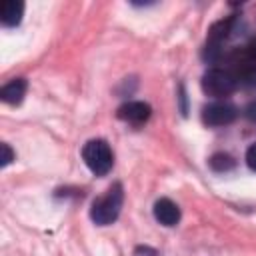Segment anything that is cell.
<instances>
[{
	"label": "cell",
	"mask_w": 256,
	"mask_h": 256,
	"mask_svg": "<svg viewBox=\"0 0 256 256\" xmlns=\"http://www.w3.org/2000/svg\"><path fill=\"white\" fill-rule=\"evenodd\" d=\"M122 202H124V190H122V184L116 182L102 196H98L92 202L90 218L98 226H108L118 218V214L122 210Z\"/></svg>",
	"instance_id": "obj_1"
},
{
	"label": "cell",
	"mask_w": 256,
	"mask_h": 256,
	"mask_svg": "<svg viewBox=\"0 0 256 256\" xmlns=\"http://www.w3.org/2000/svg\"><path fill=\"white\" fill-rule=\"evenodd\" d=\"M82 158H84L86 166L90 168V172L96 176L108 174L112 170V164H114V154H112L108 142L102 138L88 140L82 148Z\"/></svg>",
	"instance_id": "obj_2"
},
{
	"label": "cell",
	"mask_w": 256,
	"mask_h": 256,
	"mask_svg": "<svg viewBox=\"0 0 256 256\" xmlns=\"http://www.w3.org/2000/svg\"><path fill=\"white\" fill-rule=\"evenodd\" d=\"M228 62V70L232 72L238 86H256V58H252L246 48H236L228 56H224Z\"/></svg>",
	"instance_id": "obj_3"
},
{
	"label": "cell",
	"mask_w": 256,
	"mask_h": 256,
	"mask_svg": "<svg viewBox=\"0 0 256 256\" xmlns=\"http://www.w3.org/2000/svg\"><path fill=\"white\" fill-rule=\"evenodd\" d=\"M238 88L232 72L228 68H208L202 76V90L206 96L224 98Z\"/></svg>",
	"instance_id": "obj_4"
},
{
	"label": "cell",
	"mask_w": 256,
	"mask_h": 256,
	"mask_svg": "<svg viewBox=\"0 0 256 256\" xmlns=\"http://www.w3.org/2000/svg\"><path fill=\"white\" fill-rule=\"evenodd\" d=\"M238 116V108L232 104V102H226V100H216V102H210L202 108V120L204 124L208 126H228L236 120Z\"/></svg>",
	"instance_id": "obj_5"
},
{
	"label": "cell",
	"mask_w": 256,
	"mask_h": 256,
	"mask_svg": "<svg viewBox=\"0 0 256 256\" xmlns=\"http://www.w3.org/2000/svg\"><path fill=\"white\" fill-rule=\"evenodd\" d=\"M150 114H152L150 104L140 102V100H128V102H124V104L118 108V112H116V116H118L120 120L130 122V124H144V122L150 118Z\"/></svg>",
	"instance_id": "obj_6"
},
{
	"label": "cell",
	"mask_w": 256,
	"mask_h": 256,
	"mask_svg": "<svg viewBox=\"0 0 256 256\" xmlns=\"http://www.w3.org/2000/svg\"><path fill=\"white\" fill-rule=\"evenodd\" d=\"M154 218L162 226H176L180 220V208L170 198H160L154 204Z\"/></svg>",
	"instance_id": "obj_7"
},
{
	"label": "cell",
	"mask_w": 256,
	"mask_h": 256,
	"mask_svg": "<svg viewBox=\"0 0 256 256\" xmlns=\"http://www.w3.org/2000/svg\"><path fill=\"white\" fill-rule=\"evenodd\" d=\"M26 88H28V84H26L24 78H14V80H10V82H6L2 86L0 98L6 104H20L22 98H24V94H26Z\"/></svg>",
	"instance_id": "obj_8"
},
{
	"label": "cell",
	"mask_w": 256,
	"mask_h": 256,
	"mask_svg": "<svg viewBox=\"0 0 256 256\" xmlns=\"http://www.w3.org/2000/svg\"><path fill=\"white\" fill-rule=\"evenodd\" d=\"M24 14V4L16 0H6L0 6V20L4 26H18Z\"/></svg>",
	"instance_id": "obj_9"
},
{
	"label": "cell",
	"mask_w": 256,
	"mask_h": 256,
	"mask_svg": "<svg viewBox=\"0 0 256 256\" xmlns=\"http://www.w3.org/2000/svg\"><path fill=\"white\" fill-rule=\"evenodd\" d=\"M232 18H222L218 22H214L210 28H208V38H206V44L210 46H222V42L228 38V34L232 32Z\"/></svg>",
	"instance_id": "obj_10"
},
{
	"label": "cell",
	"mask_w": 256,
	"mask_h": 256,
	"mask_svg": "<svg viewBox=\"0 0 256 256\" xmlns=\"http://www.w3.org/2000/svg\"><path fill=\"white\" fill-rule=\"evenodd\" d=\"M210 166H212L214 170H218V172L230 170V168L234 166V158H232L230 154H214V156L210 158Z\"/></svg>",
	"instance_id": "obj_11"
},
{
	"label": "cell",
	"mask_w": 256,
	"mask_h": 256,
	"mask_svg": "<svg viewBox=\"0 0 256 256\" xmlns=\"http://www.w3.org/2000/svg\"><path fill=\"white\" fill-rule=\"evenodd\" d=\"M246 164H248L252 170H256V142L246 150Z\"/></svg>",
	"instance_id": "obj_12"
},
{
	"label": "cell",
	"mask_w": 256,
	"mask_h": 256,
	"mask_svg": "<svg viewBox=\"0 0 256 256\" xmlns=\"http://www.w3.org/2000/svg\"><path fill=\"white\" fill-rule=\"evenodd\" d=\"M14 160V152L8 144H2V166H8Z\"/></svg>",
	"instance_id": "obj_13"
},
{
	"label": "cell",
	"mask_w": 256,
	"mask_h": 256,
	"mask_svg": "<svg viewBox=\"0 0 256 256\" xmlns=\"http://www.w3.org/2000/svg\"><path fill=\"white\" fill-rule=\"evenodd\" d=\"M244 116H246L252 124H256V100H252V102L244 108Z\"/></svg>",
	"instance_id": "obj_14"
},
{
	"label": "cell",
	"mask_w": 256,
	"mask_h": 256,
	"mask_svg": "<svg viewBox=\"0 0 256 256\" xmlns=\"http://www.w3.org/2000/svg\"><path fill=\"white\" fill-rule=\"evenodd\" d=\"M136 256H158V252L152 250V248H148V246L146 248L140 246V248H136Z\"/></svg>",
	"instance_id": "obj_15"
},
{
	"label": "cell",
	"mask_w": 256,
	"mask_h": 256,
	"mask_svg": "<svg viewBox=\"0 0 256 256\" xmlns=\"http://www.w3.org/2000/svg\"><path fill=\"white\" fill-rule=\"evenodd\" d=\"M244 48H246V52H248L252 58H256V38H252Z\"/></svg>",
	"instance_id": "obj_16"
}]
</instances>
